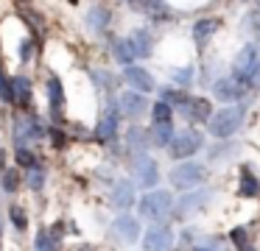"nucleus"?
Masks as SVG:
<instances>
[{
    "mask_svg": "<svg viewBox=\"0 0 260 251\" xmlns=\"http://www.w3.org/2000/svg\"><path fill=\"white\" fill-rule=\"evenodd\" d=\"M12 81H14V106L28 109L31 106V81L25 76H17V78H12Z\"/></svg>",
    "mask_w": 260,
    "mask_h": 251,
    "instance_id": "4be33fe9",
    "label": "nucleus"
},
{
    "mask_svg": "<svg viewBox=\"0 0 260 251\" xmlns=\"http://www.w3.org/2000/svg\"><path fill=\"white\" fill-rule=\"evenodd\" d=\"M0 187L6 190V193H17L20 187V176L14 167H9V170H3V176H0Z\"/></svg>",
    "mask_w": 260,
    "mask_h": 251,
    "instance_id": "c756f323",
    "label": "nucleus"
},
{
    "mask_svg": "<svg viewBox=\"0 0 260 251\" xmlns=\"http://www.w3.org/2000/svg\"><path fill=\"white\" fill-rule=\"evenodd\" d=\"M123 81L129 84L135 92H140V95L154 92V89H157L154 76H151L148 70H143V67H137V64H132V67H126V70H123Z\"/></svg>",
    "mask_w": 260,
    "mask_h": 251,
    "instance_id": "9b49d317",
    "label": "nucleus"
},
{
    "mask_svg": "<svg viewBox=\"0 0 260 251\" xmlns=\"http://www.w3.org/2000/svg\"><path fill=\"white\" fill-rule=\"evenodd\" d=\"M210 201V190H196V193H185L174 206V215L176 218H190L202 209L204 204Z\"/></svg>",
    "mask_w": 260,
    "mask_h": 251,
    "instance_id": "9d476101",
    "label": "nucleus"
},
{
    "mask_svg": "<svg viewBox=\"0 0 260 251\" xmlns=\"http://www.w3.org/2000/svg\"><path fill=\"white\" fill-rule=\"evenodd\" d=\"M151 117H154V126L171 123L174 120V106L165 103V100H157V103H151Z\"/></svg>",
    "mask_w": 260,
    "mask_h": 251,
    "instance_id": "393cba45",
    "label": "nucleus"
},
{
    "mask_svg": "<svg viewBox=\"0 0 260 251\" xmlns=\"http://www.w3.org/2000/svg\"><path fill=\"white\" fill-rule=\"evenodd\" d=\"M112 204L118 206V209H129L132 204H135V187H132V182H115L112 187Z\"/></svg>",
    "mask_w": 260,
    "mask_h": 251,
    "instance_id": "aec40b11",
    "label": "nucleus"
},
{
    "mask_svg": "<svg viewBox=\"0 0 260 251\" xmlns=\"http://www.w3.org/2000/svg\"><path fill=\"white\" fill-rule=\"evenodd\" d=\"M202 145H204L202 134H199L196 128H185V131H179L174 137V142L168 145V154L174 156V159L187 162L193 154H199V151H202Z\"/></svg>",
    "mask_w": 260,
    "mask_h": 251,
    "instance_id": "20e7f679",
    "label": "nucleus"
},
{
    "mask_svg": "<svg viewBox=\"0 0 260 251\" xmlns=\"http://www.w3.org/2000/svg\"><path fill=\"white\" fill-rule=\"evenodd\" d=\"M14 159H17V165H23L25 170H31V167H37V156H34V151H28L25 145H20V148L14 151Z\"/></svg>",
    "mask_w": 260,
    "mask_h": 251,
    "instance_id": "7c9ffc66",
    "label": "nucleus"
},
{
    "mask_svg": "<svg viewBox=\"0 0 260 251\" xmlns=\"http://www.w3.org/2000/svg\"><path fill=\"white\" fill-rule=\"evenodd\" d=\"M112 53H115V61H118V64H123V70H126V67H132V59H137L129 42H115L112 45Z\"/></svg>",
    "mask_w": 260,
    "mask_h": 251,
    "instance_id": "bb28decb",
    "label": "nucleus"
},
{
    "mask_svg": "<svg viewBox=\"0 0 260 251\" xmlns=\"http://www.w3.org/2000/svg\"><path fill=\"white\" fill-rule=\"evenodd\" d=\"M204 176H207V167L202 165V162H179V165L174 167V170L168 173L171 184H174L176 190H190L196 187V184L204 182Z\"/></svg>",
    "mask_w": 260,
    "mask_h": 251,
    "instance_id": "7ed1b4c3",
    "label": "nucleus"
},
{
    "mask_svg": "<svg viewBox=\"0 0 260 251\" xmlns=\"http://www.w3.org/2000/svg\"><path fill=\"white\" fill-rule=\"evenodd\" d=\"M257 64H260V50L254 48V45H243L241 53L235 56V61H232V78H235V81H241L243 87H246Z\"/></svg>",
    "mask_w": 260,
    "mask_h": 251,
    "instance_id": "423d86ee",
    "label": "nucleus"
},
{
    "mask_svg": "<svg viewBox=\"0 0 260 251\" xmlns=\"http://www.w3.org/2000/svg\"><path fill=\"white\" fill-rule=\"evenodd\" d=\"M0 100L3 103H14V81H9L3 73H0Z\"/></svg>",
    "mask_w": 260,
    "mask_h": 251,
    "instance_id": "72a5a7b5",
    "label": "nucleus"
},
{
    "mask_svg": "<svg viewBox=\"0 0 260 251\" xmlns=\"http://www.w3.org/2000/svg\"><path fill=\"white\" fill-rule=\"evenodd\" d=\"M246 89H260V64L254 67V73H252V78H249Z\"/></svg>",
    "mask_w": 260,
    "mask_h": 251,
    "instance_id": "e433bc0d",
    "label": "nucleus"
},
{
    "mask_svg": "<svg viewBox=\"0 0 260 251\" xmlns=\"http://www.w3.org/2000/svg\"><path fill=\"white\" fill-rule=\"evenodd\" d=\"M87 25H90V31H104V28L109 25V11L101 9V6L90 9V14H87Z\"/></svg>",
    "mask_w": 260,
    "mask_h": 251,
    "instance_id": "a878e982",
    "label": "nucleus"
},
{
    "mask_svg": "<svg viewBox=\"0 0 260 251\" xmlns=\"http://www.w3.org/2000/svg\"><path fill=\"white\" fill-rule=\"evenodd\" d=\"M174 248V232L168 223H151L143 232V251H171Z\"/></svg>",
    "mask_w": 260,
    "mask_h": 251,
    "instance_id": "6e6552de",
    "label": "nucleus"
},
{
    "mask_svg": "<svg viewBox=\"0 0 260 251\" xmlns=\"http://www.w3.org/2000/svg\"><path fill=\"white\" fill-rule=\"evenodd\" d=\"M42 134H45V128H42V123L37 120L34 115L25 117V120H17V123H14V137H17V142H20V145H23V139H25V137L40 139Z\"/></svg>",
    "mask_w": 260,
    "mask_h": 251,
    "instance_id": "6ab92c4d",
    "label": "nucleus"
},
{
    "mask_svg": "<svg viewBox=\"0 0 260 251\" xmlns=\"http://www.w3.org/2000/svg\"><path fill=\"white\" fill-rule=\"evenodd\" d=\"M34 251H59V237L51 232V229L42 226L34 237Z\"/></svg>",
    "mask_w": 260,
    "mask_h": 251,
    "instance_id": "5701e85b",
    "label": "nucleus"
},
{
    "mask_svg": "<svg viewBox=\"0 0 260 251\" xmlns=\"http://www.w3.org/2000/svg\"><path fill=\"white\" fill-rule=\"evenodd\" d=\"M241 251H257V248H254V245H252V243H249V245H246V248H241Z\"/></svg>",
    "mask_w": 260,
    "mask_h": 251,
    "instance_id": "a19ab883",
    "label": "nucleus"
},
{
    "mask_svg": "<svg viewBox=\"0 0 260 251\" xmlns=\"http://www.w3.org/2000/svg\"><path fill=\"white\" fill-rule=\"evenodd\" d=\"M120 106H109L107 112H104V117L98 120V128H95V137L101 139V142H109V139H115V134H118V115Z\"/></svg>",
    "mask_w": 260,
    "mask_h": 251,
    "instance_id": "2eb2a0df",
    "label": "nucleus"
},
{
    "mask_svg": "<svg viewBox=\"0 0 260 251\" xmlns=\"http://www.w3.org/2000/svg\"><path fill=\"white\" fill-rule=\"evenodd\" d=\"M132 176H135V182L143 190H154V184L159 182V167L148 154H135V159H132Z\"/></svg>",
    "mask_w": 260,
    "mask_h": 251,
    "instance_id": "0eeeda50",
    "label": "nucleus"
},
{
    "mask_svg": "<svg viewBox=\"0 0 260 251\" xmlns=\"http://www.w3.org/2000/svg\"><path fill=\"white\" fill-rule=\"evenodd\" d=\"M215 28H218V20H199L196 25H193V42H196L199 50L207 48V42L215 33Z\"/></svg>",
    "mask_w": 260,
    "mask_h": 251,
    "instance_id": "412c9836",
    "label": "nucleus"
},
{
    "mask_svg": "<svg viewBox=\"0 0 260 251\" xmlns=\"http://www.w3.org/2000/svg\"><path fill=\"white\" fill-rule=\"evenodd\" d=\"M92 81H95V87L104 89V92H112V89L118 87L115 76H112V73H107V70H92Z\"/></svg>",
    "mask_w": 260,
    "mask_h": 251,
    "instance_id": "cd10ccee",
    "label": "nucleus"
},
{
    "mask_svg": "<svg viewBox=\"0 0 260 251\" xmlns=\"http://www.w3.org/2000/svg\"><path fill=\"white\" fill-rule=\"evenodd\" d=\"M126 3L132 6L135 11H140V14L151 17V20L162 22V20H171V6L165 3V0H126Z\"/></svg>",
    "mask_w": 260,
    "mask_h": 251,
    "instance_id": "f8f14e48",
    "label": "nucleus"
},
{
    "mask_svg": "<svg viewBox=\"0 0 260 251\" xmlns=\"http://www.w3.org/2000/svg\"><path fill=\"white\" fill-rule=\"evenodd\" d=\"M48 103H51V115L53 120H62V112H64V87H62V78L51 76L48 78Z\"/></svg>",
    "mask_w": 260,
    "mask_h": 251,
    "instance_id": "4468645a",
    "label": "nucleus"
},
{
    "mask_svg": "<svg viewBox=\"0 0 260 251\" xmlns=\"http://www.w3.org/2000/svg\"><path fill=\"white\" fill-rule=\"evenodd\" d=\"M238 195L241 198H257L260 195V178L252 173L249 165H241V170H238Z\"/></svg>",
    "mask_w": 260,
    "mask_h": 251,
    "instance_id": "dca6fc26",
    "label": "nucleus"
},
{
    "mask_svg": "<svg viewBox=\"0 0 260 251\" xmlns=\"http://www.w3.org/2000/svg\"><path fill=\"white\" fill-rule=\"evenodd\" d=\"M20 53H23V61H31V39H25V42H23Z\"/></svg>",
    "mask_w": 260,
    "mask_h": 251,
    "instance_id": "4c0bfd02",
    "label": "nucleus"
},
{
    "mask_svg": "<svg viewBox=\"0 0 260 251\" xmlns=\"http://www.w3.org/2000/svg\"><path fill=\"white\" fill-rule=\"evenodd\" d=\"M243 126V106H226V109L215 112L207 123V131L218 139H226Z\"/></svg>",
    "mask_w": 260,
    "mask_h": 251,
    "instance_id": "f03ea898",
    "label": "nucleus"
},
{
    "mask_svg": "<svg viewBox=\"0 0 260 251\" xmlns=\"http://www.w3.org/2000/svg\"><path fill=\"white\" fill-rule=\"evenodd\" d=\"M193 251H218V248H215V245H196V248H193Z\"/></svg>",
    "mask_w": 260,
    "mask_h": 251,
    "instance_id": "58836bf2",
    "label": "nucleus"
},
{
    "mask_svg": "<svg viewBox=\"0 0 260 251\" xmlns=\"http://www.w3.org/2000/svg\"><path fill=\"white\" fill-rule=\"evenodd\" d=\"M129 45H132V50H135L137 59H148V56L154 53V37H151V31H146V28H135L132 37H129Z\"/></svg>",
    "mask_w": 260,
    "mask_h": 251,
    "instance_id": "f3484780",
    "label": "nucleus"
},
{
    "mask_svg": "<svg viewBox=\"0 0 260 251\" xmlns=\"http://www.w3.org/2000/svg\"><path fill=\"white\" fill-rule=\"evenodd\" d=\"M174 137H176L174 123H162V126H154L151 139H154V145H157V148H168V145L174 142Z\"/></svg>",
    "mask_w": 260,
    "mask_h": 251,
    "instance_id": "b1692460",
    "label": "nucleus"
},
{
    "mask_svg": "<svg viewBox=\"0 0 260 251\" xmlns=\"http://www.w3.org/2000/svg\"><path fill=\"white\" fill-rule=\"evenodd\" d=\"M9 218H12V223L20 229V232H25V229H28V221H25V212L20 209V206H12V209H9Z\"/></svg>",
    "mask_w": 260,
    "mask_h": 251,
    "instance_id": "c9c22d12",
    "label": "nucleus"
},
{
    "mask_svg": "<svg viewBox=\"0 0 260 251\" xmlns=\"http://www.w3.org/2000/svg\"><path fill=\"white\" fill-rule=\"evenodd\" d=\"M190 81H193V67H179V70H174V84L176 87H187Z\"/></svg>",
    "mask_w": 260,
    "mask_h": 251,
    "instance_id": "f704fd0d",
    "label": "nucleus"
},
{
    "mask_svg": "<svg viewBox=\"0 0 260 251\" xmlns=\"http://www.w3.org/2000/svg\"><path fill=\"white\" fill-rule=\"evenodd\" d=\"M109 237H112L115 243H123V245L137 243V240H143L140 237V221L123 212V215H118L109 223Z\"/></svg>",
    "mask_w": 260,
    "mask_h": 251,
    "instance_id": "39448f33",
    "label": "nucleus"
},
{
    "mask_svg": "<svg viewBox=\"0 0 260 251\" xmlns=\"http://www.w3.org/2000/svg\"><path fill=\"white\" fill-rule=\"evenodd\" d=\"M257 6H260V0H257Z\"/></svg>",
    "mask_w": 260,
    "mask_h": 251,
    "instance_id": "79ce46f5",
    "label": "nucleus"
},
{
    "mask_svg": "<svg viewBox=\"0 0 260 251\" xmlns=\"http://www.w3.org/2000/svg\"><path fill=\"white\" fill-rule=\"evenodd\" d=\"M179 112L185 115V120H190V123H210V117L215 115L213 103H210L207 98H190V95L179 103Z\"/></svg>",
    "mask_w": 260,
    "mask_h": 251,
    "instance_id": "1a4fd4ad",
    "label": "nucleus"
},
{
    "mask_svg": "<svg viewBox=\"0 0 260 251\" xmlns=\"http://www.w3.org/2000/svg\"><path fill=\"white\" fill-rule=\"evenodd\" d=\"M76 251H98V248H95V245H90V243H84V245H79Z\"/></svg>",
    "mask_w": 260,
    "mask_h": 251,
    "instance_id": "ea45409f",
    "label": "nucleus"
},
{
    "mask_svg": "<svg viewBox=\"0 0 260 251\" xmlns=\"http://www.w3.org/2000/svg\"><path fill=\"white\" fill-rule=\"evenodd\" d=\"M226 237H230V243L235 245L238 251L249 245V232H246V226H235V229H230V234H226Z\"/></svg>",
    "mask_w": 260,
    "mask_h": 251,
    "instance_id": "c85d7f7f",
    "label": "nucleus"
},
{
    "mask_svg": "<svg viewBox=\"0 0 260 251\" xmlns=\"http://www.w3.org/2000/svg\"><path fill=\"white\" fill-rule=\"evenodd\" d=\"M146 103H148V100L143 98L140 92H123V95H120V100H118L120 115H126V117H140L143 112H146Z\"/></svg>",
    "mask_w": 260,
    "mask_h": 251,
    "instance_id": "a211bd4d",
    "label": "nucleus"
},
{
    "mask_svg": "<svg viewBox=\"0 0 260 251\" xmlns=\"http://www.w3.org/2000/svg\"><path fill=\"white\" fill-rule=\"evenodd\" d=\"M28 187L34 190V193H40V190L45 187V167L42 165H37L28 170Z\"/></svg>",
    "mask_w": 260,
    "mask_h": 251,
    "instance_id": "2f4dec72",
    "label": "nucleus"
},
{
    "mask_svg": "<svg viewBox=\"0 0 260 251\" xmlns=\"http://www.w3.org/2000/svg\"><path fill=\"white\" fill-rule=\"evenodd\" d=\"M176 201L171 193H165V190H148V193H143V198L137 201V212H140V218H146V221L151 223H165V218L174 212Z\"/></svg>",
    "mask_w": 260,
    "mask_h": 251,
    "instance_id": "f257e3e1",
    "label": "nucleus"
},
{
    "mask_svg": "<svg viewBox=\"0 0 260 251\" xmlns=\"http://www.w3.org/2000/svg\"><path fill=\"white\" fill-rule=\"evenodd\" d=\"M185 98H187V95H185V92H179V89H174V87H165L162 92H159V100H165V103L176 106V109H179V103H182Z\"/></svg>",
    "mask_w": 260,
    "mask_h": 251,
    "instance_id": "473e14b6",
    "label": "nucleus"
},
{
    "mask_svg": "<svg viewBox=\"0 0 260 251\" xmlns=\"http://www.w3.org/2000/svg\"><path fill=\"white\" fill-rule=\"evenodd\" d=\"M213 92H215V98H218V100H224V103H232V100L243 98L246 87L230 76V78H218V81L213 84Z\"/></svg>",
    "mask_w": 260,
    "mask_h": 251,
    "instance_id": "ddd939ff",
    "label": "nucleus"
}]
</instances>
